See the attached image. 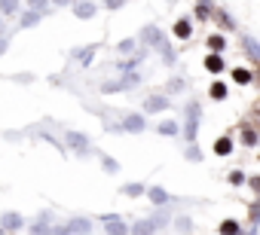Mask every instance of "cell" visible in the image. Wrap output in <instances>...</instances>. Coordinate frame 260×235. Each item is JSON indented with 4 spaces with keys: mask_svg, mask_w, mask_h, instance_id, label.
Segmentation results:
<instances>
[{
    "mask_svg": "<svg viewBox=\"0 0 260 235\" xmlns=\"http://www.w3.org/2000/svg\"><path fill=\"white\" fill-rule=\"evenodd\" d=\"M104 232L107 235H128V226L113 214V217H104Z\"/></svg>",
    "mask_w": 260,
    "mask_h": 235,
    "instance_id": "9c48e42d",
    "label": "cell"
},
{
    "mask_svg": "<svg viewBox=\"0 0 260 235\" xmlns=\"http://www.w3.org/2000/svg\"><path fill=\"white\" fill-rule=\"evenodd\" d=\"M68 232H71V235H89V232H92V223H89L86 217H74V220L68 223Z\"/></svg>",
    "mask_w": 260,
    "mask_h": 235,
    "instance_id": "30bf717a",
    "label": "cell"
},
{
    "mask_svg": "<svg viewBox=\"0 0 260 235\" xmlns=\"http://www.w3.org/2000/svg\"><path fill=\"white\" fill-rule=\"evenodd\" d=\"M49 4H55V7H71L74 0H49Z\"/></svg>",
    "mask_w": 260,
    "mask_h": 235,
    "instance_id": "ab89813d",
    "label": "cell"
},
{
    "mask_svg": "<svg viewBox=\"0 0 260 235\" xmlns=\"http://www.w3.org/2000/svg\"><path fill=\"white\" fill-rule=\"evenodd\" d=\"M233 76H236V83H242V86H248L254 73H251V70H245V67H236V70H233Z\"/></svg>",
    "mask_w": 260,
    "mask_h": 235,
    "instance_id": "cb8c5ba5",
    "label": "cell"
},
{
    "mask_svg": "<svg viewBox=\"0 0 260 235\" xmlns=\"http://www.w3.org/2000/svg\"><path fill=\"white\" fill-rule=\"evenodd\" d=\"M242 144H245V147H257V132H254V129H245V132H242Z\"/></svg>",
    "mask_w": 260,
    "mask_h": 235,
    "instance_id": "484cf974",
    "label": "cell"
},
{
    "mask_svg": "<svg viewBox=\"0 0 260 235\" xmlns=\"http://www.w3.org/2000/svg\"><path fill=\"white\" fill-rule=\"evenodd\" d=\"M49 220H52V214H49V211H43V214H40V220L31 226V232H34V235H46V232H49V226H52Z\"/></svg>",
    "mask_w": 260,
    "mask_h": 235,
    "instance_id": "2e32d148",
    "label": "cell"
},
{
    "mask_svg": "<svg viewBox=\"0 0 260 235\" xmlns=\"http://www.w3.org/2000/svg\"><path fill=\"white\" fill-rule=\"evenodd\" d=\"M128 232H132V235H153V232H156V223H153V220H138Z\"/></svg>",
    "mask_w": 260,
    "mask_h": 235,
    "instance_id": "7c38bea8",
    "label": "cell"
},
{
    "mask_svg": "<svg viewBox=\"0 0 260 235\" xmlns=\"http://www.w3.org/2000/svg\"><path fill=\"white\" fill-rule=\"evenodd\" d=\"M166 37L159 34V28H153V25H147L144 31H141V43H147V46H159Z\"/></svg>",
    "mask_w": 260,
    "mask_h": 235,
    "instance_id": "8fae6325",
    "label": "cell"
},
{
    "mask_svg": "<svg viewBox=\"0 0 260 235\" xmlns=\"http://www.w3.org/2000/svg\"><path fill=\"white\" fill-rule=\"evenodd\" d=\"M211 98L223 101V98H226V86H223V83H211Z\"/></svg>",
    "mask_w": 260,
    "mask_h": 235,
    "instance_id": "4316f807",
    "label": "cell"
},
{
    "mask_svg": "<svg viewBox=\"0 0 260 235\" xmlns=\"http://www.w3.org/2000/svg\"><path fill=\"white\" fill-rule=\"evenodd\" d=\"M46 235H71V232H68V223H58V226H49Z\"/></svg>",
    "mask_w": 260,
    "mask_h": 235,
    "instance_id": "836d02e7",
    "label": "cell"
},
{
    "mask_svg": "<svg viewBox=\"0 0 260 235\" xmlns=\"http://www.w3.org/2000/svg\"><path fill=\"white\" fill-rule=\"evenodd\" d=\"M144 195H147V199H150V202H153L156 208H166V205L172 202V195H169V192H166L162 186H150V189H144Z\"/></svg>",
    "mask_w": 260,
    "mask_h": 235,
    "instance_id": "ba28073f",
    "label": "cell"
},
{
    "mask_svg": "<svg viewBox=\"0 0 260 235\" xmlns=\"http://www.w3.org/2000/svg\"><path fill=\"white\" fill-rule=\"evenodd\" d=\"M122 4H125V0H104V7H107V10H119Z\"/></svg>",
    "mask_w": 260,
    "mask_h": 235,
    "instance_id": "8d00e7d4",
    "label": "cell"
},
{
    "mask_svg": "<svg viewBox=\"0 0 260 235\" xmlns=\"http://www.w3.org/2000/svg\"><path fill=\"white\" fill-rule=\"evenodd\" d=\"M245 52H248V58H251V61H257V58H260V46H257V40H254V37H245Z\"/></svg>",
    "mask_w": 260,
    "mask_h": 235,
    "instance_id": "44dd1931",
    "label": "cell"
},
{
    "mask_svg": "<svg viewBox=\"0 0 260 235\" xmlns=\"http://www.w3.org/2000/svg\"><path fill=\"white\" fill-rule=\"evenodd\" d=\"M135 86H141V73L138 70H125V76L101 83V92L104 95H110V92H128V89H135Z\"/></svg>",
    "mask_w": 260,
    "mask_h": 235,
    "instance_id": "6da1fadb",
    "label": "cell"
},
{
    "mask_svg": "<svg viewBox=\"0 0 260 235\" xmlns=\"http://www.w3.org/2000/svg\"><path fill=\"white\" fill-rule=\"evenodd\" d=\"M169 107H172L169 95H150L144 101V113H159V110H169Z\"/></svg>",
    "mask_w": 260,
    "mask_h": 235,
    "instance_id": "52a82bcc",
    "label": "cell"
},
{
    "mask_svg": "<svg viewBox=\"0 0 260 235\" xmlns=\"http://www.w3.org/2000/svg\"><path fill=\"white\" fill-rule=\"evenodd\" d=\"M166 92H169V95H175V92H184V80H172V83L166 86Z\"/></svg>",
    "mask_w": 260,
    "mask_h": 235,
    "instance_id": "d6a6232c",
    "label": "cell"
},
{
    "mask_svg": "<svg viewBox=\"0 0 260 235\" xmlns=\"http://www.w3.org/2000/svg\"><path fill=\"white\" fill-rule=\"evenodd\" d=\"M0 37H4V16H0Z\"/></svg>",
    "mask_w": 260,
    "mask_h": 235,
    "instance_id": "60d3db41",
    "label": "cell"
},
{
    "mask_svg": "<svg viewBox=\"0 0 260 235\" xmlns=\"http://www.w3.org/2000/svg\"><path fill=\"white\" fill-rule=\"evenodd\" d=\"M214 153H217V156H230V153H233V141H230V138H220V141L214 144Z\"/></svg>",
    "mask_w": 260,
    "mask_h": 235,
    "instance_id": "7402d4cb",
    "label": "cell"
},
{
    "mask_svg": "<svg viewBox=\"0 0 260 235\" xmlns=\"http://www.w3.org/2000/svg\"><path fill=\"white\" fill-rule=\"evenodd\" d=\"M22 226H25V217L16 214V211H7L4 217H0V229H4V232H19Z\"/></svg>",
    "mask_w": 260,
    "mask_h": 235,
    "instance_id": "5b68a950",
    "label": "cell"
},
{
    "mask_svg": "<svg viewBox=\"0 0 260 235\" xmlns=\"http://www.w3.org/2000/svg\"><path fill=\"white\" fill-rule=\"evenodd\" d=\"M74 55H77L80 64H92V58H95V46H83V49H77Z\"/></svg>",
    "mask_w": 260,
    "mask_h": 235,
    "instance_id": "d6986e66",
    "label": "cell"
},
{
    "mask_svg": "<svg viewBox=\"0 0 260 235\" xmlns=\"http://www.w3.org/2000/svg\"><path fill=\"white\" fill-rule=\"evenodd\" d=\"M205 70H211V73H220V70H223V58H220V52L205 55Z\"/></svg>",
    "mask_w": 260,
    "mask_h": 235,
    "instance_id": "e0dca14e",
    "label": "cell"
},
{
    "mask_svg": "<svg viewBox=\"0 0 260 235\" xmlns=\"http://www.w3.org/2000/svg\"><path fill=\"white\" fill-rule=\"evenodd\" d=\"M71 10H74V16L77 19H95V13H98V4H92V0H74L71 4Z\"/></svg>",
    "mask_w": 260,
    "mask_h": 235,
    "instance_id": "277c9868",
    "label": "cell"
},
{
    "mask_svg": "<svg viewBox=\"0 0 260 235\" xmlns=\"http://www.w3.org/2000/svg\"><path fill=\"white\" fill-rule=\"evenodd\" d=\"M220 235H239V223L236 220H223L220 223Z\"/></svg>",
    "mask_w": 260,
    "mask_h": 235,
    "instance_id": "d4e9b609",
    "label": "cell"
},
{
    "mask_svg": "<svg viewBox=\"0 0 260 235\" xmlns=\"http://www.w3.org/2000/svg\"><path fill=\"white\" fill-rule=\"evenodd\" d=\"M196 16H199V19H208V4H199V10H196Z\"/></svg>",
    "mask_w": 260,
    "mask_h": 235,
    "instance_id": "74e56055",
    "label": "cell"
},
{
    "mask_svg": "<svg viewBox=\"0 0 260 235\" xmlns=\"http://www.w3.org/2000/svg\"><path fill=\"white\" fill-rule=\"evenodd\" d=\"M156 132L166 135V138H175V135H181V126H178L175 120H162V123L156 126Z\"/></svg>",
    "mask_w": 260,
    "mask_h": 235,
    "instance_id": "9a60e30c",
    "label": "cell"
},
{
    "mask_svg": "<svg viewBox=\"0 0 260 235\" xmlns=\"http://www.w3.org/2000/svg\"><path fill=\"white\" fill-rule=\"evenodd\" d=\"M150 220H153V223H156V229H162V226H169V223H172V217H169V214H166V211H159V214H153V217H150Z\"/></svg>",
    "mask_w": 260,
    "mask_h": 235,
    "instance_id": "83f0119b",
    "label": "cell"
},
{
    "mask_svg": "<svg viewBox=\"0 0 260 235\" xmlns=\"http://www.w3.org/2000/svg\"><path fill=\"white\" fill-rule=\"evenodd\" d=\"M230 183H233V186H242V183H245V174H242V171H230Z\"/></svg>",
    "mask_w": 260,
    "mask_h": 235,
    "instance_id": "d590c367",
    "label": "cell"
},
{
    "mask_svg": "<svg viewBox=\"0 0 260 235\" xmlns=\"http://www.w3.org/2000/svg\"><path fill=\"white\" fill-rule=\"evenodd\" d=\"M64 141H68V147H71V150H77V153H86V150H92L89 138H86V135H80V132H64Z\"/></svg>",
    "mask_w": 260,
    "mask_h": 235,
    "instance_id": "8992f818",
    "label": "cell"
},
{
    "mask_svg": "<svg viewBox=\"0 0 260 235\" xmlns=\"http://www.w3.org/2000/svg\"><path fill=\"white\" fill-rule=\"evenodd\" d=\"M144 189H147L144 183H125V186H122V195H132V199H141V195H144Z\"/></svg>",
    "mask_w": 260,
    "mask_h": 235,
    "instance_id": "ffe728a7",
    "label": "cell"
},
{
    "mask_svg": "<svg viewBox=\"0 0 260 235\" xmlns=\"http://www.w3.org/2000/svg\"><path fill=\"white\" fill-rule=\"evenodd\" d=\"M101 165H104V171H107V174H116V171H119V162H116V159H110V156H104V162H101Z\"/></svg>",
    "mask_w": 260,
    "mask_h": 235,
    "instance_id": "f1b7e54d",
    "label": "cell"
},
{
    "mask_svg": "<svg viewBox=\"0 0 260 235\" xmlns=\"http://www.w3.org/2000/svg\"><path fill=\"white\" fill-rule=\"evenodd\" d=\"M22 10V0H0V16H16Z\"/></svg>",
    "mask_w": 260,
    "mask_h": 235,
    "instance_id": "ac0fdd59",
    "label": "cell"
},
{
    "mask_svg": "<svg viewBox=\"0 0 260 235\" xmlns=\"http://www.w3.org/2000/svg\"><path fill=\"white\" fill-rule=\"evenodd\" d=\"M184 113H187V126L181 129V135H184V138H187V141L193 144V141H196V132H199V116H202V104H199V101H190Z\"/></svg>",
    "mask_w": 260,
    "mask_h": 235,
    "instance_id": "7a4b0ae2",
    "label": "cell"
},
{
    "mask_svg": "<svg viewBox=\"0 0 260 235\" xmlns=\"http://www.w3.org/2000/svg\"><path fill=\"white\" fill-rule=\"evenodd\" d=\"M40 22H43V13L25 10V13H22V22H19V28H34V25H40Z\"/></svg>",
    "mask_w": 260,
    "mask_h": 235,
    "instance_id": "4fadbf2b",
    "label": "cell"
},
{
    "mask_svg": "<svg viewBox=\"0 0 260 235\" xmlns=\"http://www.w3.org/2000/svg\"><path fill=\"white\" fill-rule=\"evenodd\" d=\"M208 46H211L214 52H220V49H223L226 43H223V37H220V34H214V37H208Z\"/></svg>",
    "mask_w": 260,
    "mask_h": 235,
    "instance_id": "1f68e13d",
    "label": "cell"
},
{
    "mask_svg": "<svg viewBox=\"0 0 260 235\" xmlns=\"http://www.w3.org/2000/svg\"><path fill=\"white\" fill-rule=\"evenodd\" d=\"M135 46H138V40H122V43L116 46V52H122V55H128V52H132Z\"/></svg>",
    "mask_w": 260,
    "mask_h": 235,
    "instance_id": "4dcf8cb0",
    "label": "cell"
},
{
    "mask_svg": "<svg viewBox=\"0 0 260 235\" xmlns=\"http://www.w3.org/2000/svg\"><path fill=\"white\" fill-rule=\"evenodd\" d=\"M28 10H34V13H49V0H28Z\"/></svg>",
    "mask_w": 260,
    "mask_h": 235,
    "instance_id": "603a6c76",
    "label": "cell"
},
{
    "mask_svg": "<svg viewBox=\"0 0 260 235\" xmlns=\"http://www.w3.org/2000/svg\"><path fill=\"white\" fill-rule=\"evenodd\" d=\"M122 132H128V135H141L144 129H147V120H144V113H128L125 120H122V126H119Z\"/></svg>",
    "mask_w": 260,
    "mask_h": 235,
    "instance_id": "3957f363",
    "label": "cell"
},
{
    "mask_svg": "<svg viewBox=\"0 0 260 235\" xmlns=\"http://www.w3.org/2000/svg\"><path fill=\"white\" fill-rule=\"evenodd\" d=\"M7 49H10V37H7V34H4V37H0V55H4V52H7Z\"/></svg>",
    "mask_w": 260,
    "mask_h": 235,
    "instance_id": "f35d334b",
    "label": "cell"
},
{
    "mask_svg": "<svg viewBox=\"0 0 260 235\" xmlns=\"http://www.w3.org/2000/svg\"><path fill=\"white\" fill-rule=\"evenodd\" d=\"M187 159H190V162H199V159H202V153H199V147H196V144H190V150H187Z\"/></svg>",
    "mask_w": 260,
    "mask_h": 235,
    "instance_id": "e575fe53",
    "label": "cell"
},
{
    "mask_svg": "<svg viewBox=\"0 0 260 235\" xmlns=\"http://www.w3.org/2000/svg\"><path fill=\"white\" fill-rule=\"evenodd\" d=\"M190 34H193V22H190V19H178L175 37H178V40H190Z\"/></svg>",
    "mask_w": 260,
    "mask_h": 235,
    "instance_id": "5bb4252c",
    "label": "cell"
},
{
    "mask_svg": "<svg viewBox=\"0 0 260 235\" xmlns=\"http://www.w3.org/2000/svg\"><path fill=\"white\" fill-rule=\"evenodd\" d=\"M175 226H178V232H190V229H193V220H190V217H178Z\"/></svg>",
    "mask_w": 260,
    "mask_h": 235,
    "instance_id": "f546056e",
    "label": "cell"
}]
</instances>
